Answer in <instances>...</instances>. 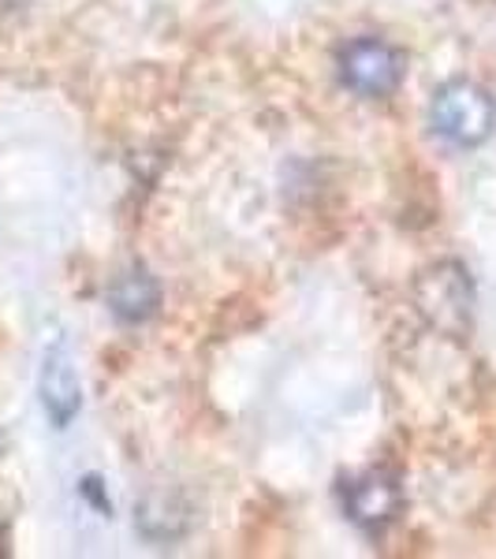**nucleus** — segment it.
Returning a JSON list of instances; mask_svg holds the SVG:
<instances>
[{
  "label": "nucleus",
  "instance_id": "f257e3e1",
  "mask_svg": "<svg viewBox=\"0 0 496 559\" xmlns=\"http://www.w3.org/2000/svg\"><path fill=\"white\" fill-rule=\"evenodd\" d=\"M414 302H418V313L426 318L433 329H440L445 336H467L471 329V306H474V292L471 280H467V269L456 265V261H440V265L426 269L414 284Z\"/></svg>",
  "mask_w": 496,
  "mask_h": 559
},
{
  "label": "nucleus",
  "instance_id": "f03ea898",
  "mask_svg": "<svg viewBox=\"0 0 496 559\" xmlns=\"http://www.w3.org/2000/svg\"><path fill=\"white\" fill-rule=\"evenodd\" d=\"M429 116L440 139L456 142V146H482L496 123L493 97L482 86L467 83V79L440 86L437 97H433Z\"/></svg>",
  "mask_w": 496,
  "mask_h": 559
},
{
  "label": "nucleus",
  "instance_id": "20e7f679",
  "mask_svg": "<svg viewBox=\"0 0 496 559\" xmlns=\"http://www.w3.org/2000/svg\"><path fill=\"white\" fill-rule=\"evenodd\" d=\"M38 395H42L45 414H49L57 429H64L79 414V407H83V384H79V373H75V366H71V355L64 347H52L49 355H45Z\"/></svg>",
  "mask_w": 496,
  "mask_h": 559
},
{
  "label": "nucleus",
  "instance_id": "39448f33",
  "mask_svg": "<svg viewBox=\"0 0 496 559\" xmlns=\"http://www.w3.org/2000/svg\"><path fill=\"white\" fill-rule=\"evenodd\" d=\"M344 508L355 526L363 530H381L389 526L400 511V489L392 477L385 474H363L344 489Z\"/></svg>",
  "mask_w": 496,
  "mask_h": 559
},
{
  "label": "nucleus",
  "instance_id": "7ed1b4c3",
  "mask_svg": "<svg viewBox=\"0 0 496 559\" xmlns=\"http://www.w3.org/2000/svg\"><path fill=\"white\" fill-rule=\"evenodd\" d=\"M403 52L377 38H358L340 52V75L363 97H385L403 83Z\"/></svg>",
  "mask_w": 496,
  "mask_h": 559
},
{
  "label": "nucleus",
  "instance_id": "423d86ee",
  "mask_svg": "<svg viewBox=\"0 0 496 559\" xmlns=\"http://www.w3.org/2000/svg\"><path fill=\"white\" fill-rule=\"evenodd\" d=\"M157 299H161L157 280L146 269H128V273L116 276L113 287H108V306L123 321H146L157 310Z\"/></svg>",
  "mask_w": 496,
  "mask_h": 559
}]
</instances>
